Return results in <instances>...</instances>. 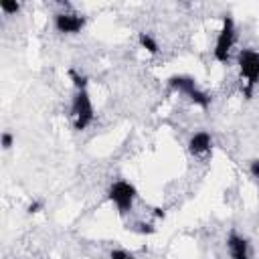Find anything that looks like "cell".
<instances>
[{"mask_svg": "<svg viewBox=\"0 0 259 259\" xmlns=\"http://www.w3.org/2000/svg\"><path fill=\"white\" fill-rule=\"evenodd\" d=\"M212 146V138L208 132H196L188 140V152L192 156H204Z\"/></svg>", "mask_w": 259, "mask_h": 259, "instance_id": "7", "label": "cell"}, {"mask_svg": "<svg viewBox=\"0 0 259 259\" xmlns=\"http://www.w3.org/2000/svg\"><path fill=\"white\" fill-rule=\"evenodd\" d=\"M38 208H40V204H38V202H32V204L28 206V210H30V212H38Z\"/></svg>", "mask_w": 259, "mask_h": 259, "instance_id": "16", "label": "cell"}, {"mask_svg": "<svg viewBox=\"0 0 259 259\" xmlns=\"http://www.w3.org/2000/svg\"><path fill=\"white\" fill-rule=\"evenodd\" d=\"M235 40H237V32H235V22L231 16H225L223 18V26L217 34V42H214V59L219 63H229L231 59V51L235 47Z\"/></svg>", "mask_w": 259, "mask_h": 259, "instance_id": "4", "label": "cell"}, {"mask_svg": "<svg viewBox=\"0 0 259 259\" xmlns=\"http://www.w3.org/2000/svg\"><path fill=\"white\" fill-rule=\"evenodd\" d=\"M71 79H73L77 89H87V77L85 75H79L77 71H71Z\"/></svg>", "mask_w": 259, "mask_h": 259, "instance_id": "11", "label": "cell"}, {"mask_svg": "<svg viewBox=\"0 0 259 259\" xmlns=\"http://www.w3.org/2000/svg\"><path fill=\"white\" fill-rule=\"evenodd\" d=\"M138 227H140L138 229L140 233H154V227L152 225H138Z\"/></svg>", "mask_w": 259, "mask_h": 259, "instance_id": "15", "label": "cell"}, {"mask_svg": "<svg viewBox=\"0 0 259 259\" xmlns=\"http://www.w3.org/2000/svg\"><path fill=\"white\" fill-rule=\"evenodd\" d=\"M227 245H229V251H231L233 259H249V243L241 235L231 233L229 239H227Z\"/></svg>", "mask_w": 259, "mask_h": 259, "instance_id": "8", "label": "cell"}, {"mask_svg": "<svg viewBox=\"0 0 259 259\" xmlns=\"http://www.w3.org/2000/svg\"><path fill=\"white\" fill-rule=\"evenodd\" d=\"M249 170H251L253 178H257V180H259V160H253V162H251V166H249Z\"/></svg>", "mask_w": 259, "mask_h": 259, "instance_id": "14", "label": "cell"}, {"mask_svg": "<svg viewBox=\"0 0 259 259\" xmlns=\"http://www.w3.org/2000/svg\"><path fill=\"white\" fill-rule=\"evenodd\" d=\"M237 65H239L241 79L245 81L243 93H245V97H251L253 87L259 81V53L253 49H241L237 55Z\"/></svg>", "mask_w": 259, "mask_h": 259, "instance_id": "1", "label": "cell"}, {"mask_svg": "<svg viewBox=\"0 0 259 259\" xmlns=\"http://www.w3.org/2000/svg\"><path fill=\"white\" fill-rule=\"evenodd\" d=\"M136 194H138L136 192V186L132 182H127V180H115L109 186V190H107V196L117 206L119 214H127L132 210L134 200H136Z\"/></svg>", "mask_w": 259, "mask_h": 259, "instance_id": "5", "label": "cell"}, {"mask_svg": "<svg viewBox=\"0 0 259 259\" xmlns=\"http://www.w3.org/2000/svg\"><path fill=\"white\" fill-rule=\"evenodd\" d=\"M93 103L91 97L87 93V89H77L71 101V119H73V127L75 130H85L91 121H93Z\"/></svg>", "mask_w": 259, "mask_h": 259, "instance_id": "2", "label": "cell"}, {"mask_svg": "<svg viewBox=\"0 0 259 259\" xmlns=\"http://www.w3.org/2000/svg\"><path fill=\"white\" fill-rule=\"evenodd\" d=\"M85 26V18L75 12H57L55 14V28L63 34H77Z\"/></svg>", "mask_w": 259, "mask_h": 259, "instance_id": "6", "label": "cell"}, {"mask_svg": "<svg viewBox=\"0 0 259 259\" xmlns=\"http://www.w3.org/2000/svg\"><path fill=\"white\" fill-rule=\"evenodd\" d=\"M138 40H140V45H142L148 53H152V55L158 53V42H156L148 32H140V34H138Z\"/></svg>", "mask_w": 259, "mask_h": 259, "instance_id": "9", "label": "cell"}, {"mask_svg": "<svg viewBox=\"0 0 259 259\" xmlns=\"http://www.w3.org/2000/svg\"><path fill=\"white\" fill-rule=\"evenodd\" d=\"M12 142H14L12 134H10V132H4V134H2V148H4V150H8V148L12 146Z\"/></svg>", "mask_w": 259, "mask_h": 259, "instance_id": "13", "label": "cell"}, {"mask_svg": "<svg viewBox=\"0 0 259 259\" xmlns=\"http://www.w3.org/2000/svg\"><path fill=\"white\" fill-rule=\"evenodd\" d=\"M168 85H170L172 89L184 93L194 105H198V107H202V109H206V107L210 105V95H208L206 91H202V89L196 85V81H194L192 77H186V75H172V77L168 79Z\"/></svg>", "mask_w": 259, "mask_h": 259, "instance_id": "3", "label": "cell"}, {"mask_svg": "<svg viewBox=\"0 0 259 259\" xmlns=\"http://www.w3.org/2000/svg\"><path fill=\"white\" fill-rule=\"evenodd\" d=\"M0 8L4 14H16L20 10V4L14 0H0Z\"/></svg>", "mask_w": 259, "mask_h": 259, "instance_id": "10", "label": "cell"}, {"mask_svg": "<svg viewBox=\"0 0 259 259\" xmlns=\"http://www.w3.org/2000/svg\"><path fill=\"white\" fill-rule=\"evenodd\" d=\"M109 259H136L132 253H127V251H123V249H113L111 253H109Z\"/></svg>", "mask_w": 259, "mask_h": 259, "instance_id": "12", "label": "cell"}]
</instances>
